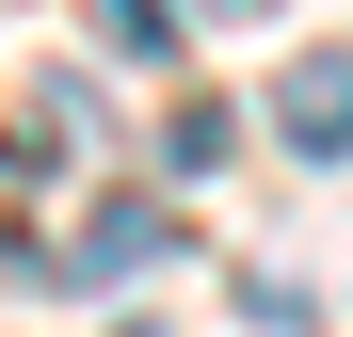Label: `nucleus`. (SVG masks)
I'll list each match as a JSON object with an SVG mask.
<instances>
[{"instance_id":"f257e3e1","label":"nucleus","mask_w":353,"mask_h":337,"mask_svg":"<svg viewBox=\"0 0 353 337\" xmlns=\"http://www.w3.org/2000/svg\"><path fill=\"white\" fill-rule=\"evenodd\" d=\"M161 257H176V209H161V193H97L81 241H48V257H17V273H48V289H112V273H161Z\"/></svg>"},{"instance_id":"f03ea898","label":"nucleus","mask_w":353,"mask_h":337,"mask_svg":"<svg viewBox=\"0 0 353 337\" xmlns=\"http://www.w3.org/2000/svg\"><path fill=\"white\" fill-rule=\"evenodd\" d=\"M273 129L305 145V161H353V48H321V65L273 81Z\"/></svg>"},{"instance_id":"7ed1b4c3","label":"nucleus","mask_w":353,"mask_h":337,"mask_svg":"<svg viewBox=\"0 0 353 337\" xmlns=\"http://www.w3.org/2000/svg\"><path fill=\"white\" fill-rule=\"evenodd\" d=\"M97 32L129 48V65H161V48H176V0H97Z\"/></svg>"},{"instance_id":"20e7f679","label":"nucleus","mask_w":353,"mask_h":337,"mask_svg":"<svg viewBox=\"0 0 353 337\" xmlns=\"http://www.w3.org/2000/svg\"><path fill=\"white\" fill-rule=\"evenodd\" d=\"M209 17H257V0H209Z\"/></svg>"}]
</instances>
